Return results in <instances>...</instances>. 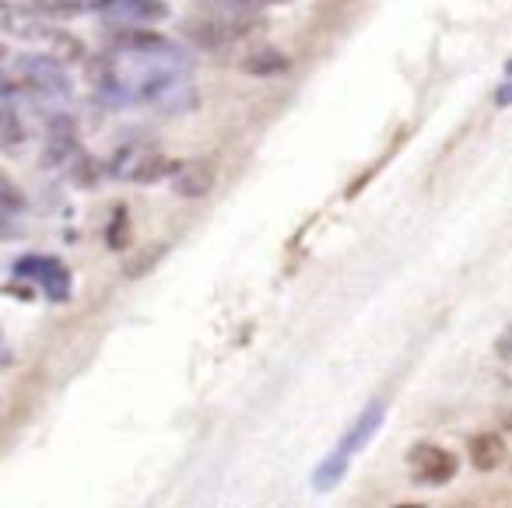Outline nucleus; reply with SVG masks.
I'll list each match as a JSON object with an SVG mask.
<instances>
[{
	"label": "nucleus",
	"mask_w": 512,
	"mask_h": 508,
	"mask_svg": "<svg viewBox=\"0 0 512 508\" xmlns=\"http://www.w3.org/2000/svg\"><path fill=\"white\" fill-rule=\"evenodd\" d=\"M211 15L200 18H186L183 22V36L190 39L197 50H225L235 46L242 39H249L264 18L256 15L253 4H242V0H214Z\"/></svg>",
	"instance_id": "f257e3e1"
},
{
	"label": "nucleus",
	"mask_w": 512,
	"mask_h": 508,
	"mask_svg": "<svg viewBox=\"0 0 512 508\" xmlns=\"http://www.w3.org/2000/svg\"><path fill=\"white\" fill-rule=\"evenodd\" d=\"M134 102H144L155 113L176 116V113H190L197 106V88L186 78L183 71H172V67H158V71L144 74L134 88Z\"/></svg>",
	"instance_id": "f03ea898"
},
{
	"label": "nucleus",
	"mask_w": 512,
	"mask_h": 508,
	"mask_svg": "<svg viewBox=\"0 0 512 508\" xmlns=\"http://www.w3.org/2000/svg\"><path fill=\"white\" fill-rule=\"evenodd\" d=\"M11 81H15V92H29L36 99H67L71 95L67 67L50 60L46 53H39V57H18Z\"/></svg>",
	"instance_id": "7ed1b4c3"
},
{
	"label": "nucleus",
	"mask_w": 512,
	"mask_h": 508,
	"mask_svg": "<svg viewBox=\"0 0 512 508\" xmlns=\"http://www.w3.org/2000/svg\"><path fill=\"white\" fill-rule=\"evenodd\" d=\"M407 470H411V477L418 480V484L442 487V484H449V480L456 477L460 463H456L453 452L442 449V445L418 442V445H411V452H407Z\"/></svg>",
	"instance_id": "20e7f679"
},
{
	"label": "nucleus",
	"mask_w": 512,
	"mask_h": 508,
	"mask_svg": "<svg viewBox=\"0 0 512 508\" xmlns=\"http://www.w3.org/2000/svg\"><path fill=\"white\" fill-rule=\"evenodd\" d=\"M15 274L29 277L50 302H67V295H71V270L53 256H22L15 263Z\"/></svg>",
	"instance_id": "39448f33"
},
{
	"label": "nucleus",
	"mask_w": 512,
	"mask_h": 508,
	"mask_svg": "<svg viewBox=\"0 0 512 508\" xmlns=\"http://www.w3.org/2000/svg\"><path fill=\"white\" fill-rule=\"evenodd\" d=\"M172 193L183 200H204L211 197L214 183H218V165L211 158H190V162H176L169 172Z\"/></svg>",
	"instance_id": "423d86ee"
},
{
	"label": "nucleus",
	"mask_w": 512,
	"mask_h": 508,
	"mask_svg": "<svg viewBox=\"0 0 512 508\" xmlns=\"http://www.w3.org/2000/svg\"><path fill=\"white\" fill-rule=\"evenodd\" d=\"M46 32H50V22L32 4L0 0V36L22 39V43H43Z\"/></svg>",
	"instance_id": "0eeeda50"
},
{
	"label": "nucleus",
	"mask_w": 512,
	"mask_h": 508,
	"mask_svg": "<svg viewBox=\"0 0 512 508\" xmlns=\"http://www.w3.org/2000/svg\"><path fill=\"white\" fill-rule=\"evenodd\" d=\"M81 151V137H78V123L71 120V116H53L50 123H46V141H43V162L50 165V169H57V165H67L74 155Z\"/></svg>",
	"instance_id": "6e6552de"
},
{
	"label": "nucleus",
	"mask_w": 512,
	"mask_h": 508,
	"mask_svg": "<svg viewBox=\"0 0 512 508\" xmlns=\"http://www.w3.org/2000/svg\"><path fill=\"white\" fill-rule=\"evenodd\" d=\"M102 15L120 29H137V25H155L169 18V4L165 0H109Z\"/></svg>",
	"instance_id": "1a4fd4ad"
},
{
	"label": "nucleus",
	"mask_w": 512,
	"mask_h": 508,
	"mask_svg": "<svg viewBox=\"0 0 512 508\" xmlns=\"http://www.w3.org/2000/svg\"><path fill=\"white\" fill-rule=\"evenodd\" d=\"M113 50L134 53V57H176V43L158 32H151L148 25H137V29H120L113 36Z\"/></svg>",
	"instance_id": "9d476101"
},
{
	"label": "nucleus",
	"mask_w": 512,
	"mask_h": 508,
	"mask_svg": "<svg viewBox=\"0 0 512 508\" xmlns=\"http://www.w3.org/2000/svg\"><path fill=\"white\" fill-rule=\"evenodd\" d=\"M383 421H386V400H372L369 407L355 417V424L341 435V445H337V449H341L344 456H358V452L376 438V431L383 428Z\"/></svg>",
	"instance_id": "9b49d317"
},
{
	"label": "nucleus",
	"mask_w": 512,
	"mask_h": 508,
	"mask_svg": "<svg viewBox=\"0 0 512 508\" xmlns=\"http://www.w3.org/2000/svg\"><path fill=\"white\" fill-rule=\"evenodd\" d=\"M155 144L144 141V137H134V141H123L120 148L113 151V158H109L106 172L116 179H127V183H137V172L144 169V162H148L151 155H155Z\"/></svg>",
	"instance_id": "f8f14e48"
},
{
	"label": "nucleus",
	"mask_w": 512,
	"mask_h": 508,
	"mask_svg": "<svg viewBox=\"0 0 512 508\" xmlns=\"http://www.w3.org/2000/svg\"><path fill=\"white\" fill-rule=\"evenodd\" d=\"M467 456H470V466L481 473H495L498 466H505L509 459V445L498 431H481L467 442Z\"/></svg>",
	"instance_id": "ddd939ff"
},
{
	"label": "nucleus",
	"mask_w": 512,
	"mask_h": 508,
	"mask_svg": "<svg viewBox=\"0 0 512 508\" xmlns=\"http://www.w3.org/2000/svg\"><path fill=\"white\" fill-rule=\"evenodd\" d=\"M239 71L249 74V78H281V74L292 71V57L288 53H281L278 46H256V50H249V57L239 60Z\"/></svg>",
	"instance_id": "4468645a"
},
{
	"label": "nucleus",
	"mask_w": 512,
	"mask_h": 508,
	"mask_svg": "<svg viewBox=\"0 0 512 508\" xmlns=\"http://www.w3.org/2000/svg\"><path fill=\"white\" fill-rule=\"evenodd\" d=\"M43 46H46V57L57 60V64L71 67V64H85L88 50L81 39H74L71 32H60V29H50L43 36Z\"/></svg>",
	"instance_id": "2eb2a0df"
},
{
	"label": "nucleus",
	"mask_w": 512,
	"mask_h": 508,
	"mask_svg": "<svg viewBox=\"0 0 512 508\" xmlns=\"http://www.w3.org/2000/svg\"><path fill=\"white\" fill-rule=\"evenodd\" d=\"M348 466H351V456H344L341 449H334L313 470V487H316V491H334V487L344 480V473H348Z\"/></svg>",
	"instance_id": "dca6fc26"
},
{
	"label": "nucleus",
	"mask_w": 512,
	"mask_h": 508,
	"mask_svg": "<svg viewBox=\"0 0 512 508\" xmlns=\"http://www.w3.org/2000/svg\"><path fill=\"white\" fill-rule=\"evenodd\" d=\"M25 141H29V134H25L18 113L0 102V148H4V151H22Z\"/></svg>",
	"instance_id": "f3484780"
},
{
	"label": "nucleus",
	"mask_w": 512,
	"mask_h": 508,
	"mask_svg": "<svg viewBox=\"0 0 512 508\" xmlns=\"http://www.w3.org/2000/svg\"><path fill=\"white\" fill-rule=\"evenodd\" d=\"M25 207H29V200H25V193L18 190V183L8 176V172L0 169V211H8V214H22Z\"/></svg>",
	"instance_id": "a211bd4d"
},
{
	"label": "nucleus",
	"mask_w": 512,
	"mask_h": 508,
	"mask_svg": "<svg viewBox=\"0 0 512 508\" xmlns=\"http://www.w3.org/2000/svg\"><path fill=\"white\" fill-rule=\"evenodd\" d=\"M67 165H71L74 183H78V186H92L95 179L102 176V169H99V165H95V158H85V155H81V151H78V155H74Z\"/></svg>",
	"instance_id": "6ab92c4d"
},
{
	"label": "nucleus",
	"mask_w": 512,
	"mask_h": 508,
	"mask_svg": "<svg viewBox=\"0 0 512 508\" xmlns=\"http://www.w3.org/2000/svg\"><path fill=\"white\" fill-rule=\"evenodd\" d=\"M32 8L39 11V15H46V18H67V15H74V11H81L78 8V0H32Z\"/></svg>",
	"instance_id": "aec40b11"
},
{
	"label": "nucleus",
	"mask_w": 512,
	"mask_h": 508,
	"mask_svg": "<svg viewBox=\"0 0 512 508\" xmlns=\"http://www.w3.org/2000/svg\"><path fill=\"white\" fill-rule=\"evenodd\" d=\"M162 256H165V246L158 242V246L151 249V253H141L137 260L127 263V277H141V274H148V270H155V263L162 260Z\"/></svg>",
	"instance_id": "412c9836"
},
{
	"label": "nucleus",
	"mask_w": 512,
	"mask_h": 508,
	"mask_svg": "<svg viewBox=\"0 0 512 508\" xmlns=\"http://www.w3.org/2000/svg\"><path fill=\"white\" fill-rule=\"evenodd\" d=\"M127 232H130V225H127V211H116L113 214V225H109V249H123L127 246Z\"/></svg>",
	"instance_id": "4be33fe9"
},
{
	"label": "nucleus",
	"mask_w": 512,
	"mask_h": 508,
	"mask_svg": "<svg viewBox=\"0 0 512 508\" xmlns=\"http://www.w3.org/2000/svg\"><path fill=\"white\" fill-rule=\"evenodd\" d=\"M11 92H15V81L8 74V46L0 39V95H11Z\"/></svg>",
	"instance_id": "5701e85b"
},
{
	"label": "nucleus",
	"mask_w": 512,
	"mask_h": 508,
	"mask_svg": "<svg viewBox=\"0 0 512 508\" xmlns=\"http://www.w3.org/2000/svg\"><path fill=\"white\" fill-rule=\"evenodd\" d=\"M509 95H512V88H509V81H502V88H498V95H495V102H498V109H505V106H509Z\"/></svg>",
	"instance_id": "b1692460"
},
{
	"label": "nucleus",
	"mask_w": 512,
	"mask_h": 508,
	"mask_svg": "<svg viewBox=\"0 0 512 508\" xmlns=\"http://www.w3.org/2000/svg\"><path fill=\"white\" fill-rule=\"evenodd\" d=\"M498 361H509V330L498 337Z\"/></svg>",
	"instance_id": "393cba45"
},
{
	"label": "nucleus",
	"mask_w": 512,
	"mask_h": 508,
	"mask_svg": "<svg viewBox=\"0 0 512 508\" xmlns=\"http://www.w3.org/2000/svg\"><path fill=\"white\" fill-rule=\"evenodd\" d=\"M242 4H285V0H242Z\"/></svg>",
	"instance_id": "a878e982"
},
{
	"label": "nucleus",
	"mask_w": 512,
	"mask_h": 508,
	"mask_svg": "<svg viewBox=\"0 0 512 508\" xmlns=\"http://www.w3.org/2000/svg\"><path fill=\"white\" fill-rule=\"evenodd\" d=\"M4 354H8V351H4V344H0V361H4Z\"/></svg>",
	"instance_id": "bb28decb"
}]
</instances>
